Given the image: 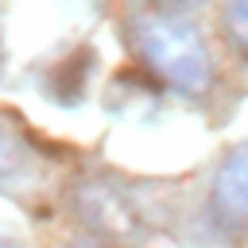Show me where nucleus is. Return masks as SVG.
Here are the masks:
<instances>
[{
	"label": "nucleus",
	"mask_w": 248,
	"mask_h": 248,
	"mask_svg": "<svg viewBox=\"0 0 248 248\" xmlns=\"http://www.w3.org/2000/svg\"><path fill=\"white\" fill-rule=\"evenodd\" d=\"M229 31L248 50V0H232V8H229Z\"/></svg>",
	"instance_id": "obj_5"
},
{
	"label": "nucleus",
	"mask_w": 248,
	"mask_h": 248,
	"mask_svg": "<svg viewBox=\"0 0 248 248\" xmlns=\"http://www.w3.org/2000/svg\"><path fill=\"white\" fill-rule=\"evenodd\" d=\"M132 39L143 54V62L178 93H205L213 81V62L202 43V35L178 19V16H136Z\"/></svg>",
	"instance_id": "obj_1"
},
{
	"label": "nucleus",
	"mask_w": 248,
	"mask_h": 248,
	"mask_svg": "<svg viewBox=\"0 0 248 248\" xmlns=\"http://www.w3.org/2000/svg\"><path fill=\"white\" fill-rule=\"evenodd\" d=\"M163 4H174V8H190V4H202V0H163Z\"/></svg>",
	"instance_id": "obj_7"
},
{
	"label": "nucleus",
	"mask_w": 248,
	"mask_h": 248,
	"mask_svg": "<svg viewBox=\"0 0 248 248\" xmlns=\"http://www.w3.org/2000/svg\"><path fill=\"white\" fill-rule=\"evenodd\" d=\"M209 205L225 225H248V143L232 147L221 159L213 174Z\"/></svg>",
	"instance_id": "obj_2"
},
{
	"label": "nucleus",
	"mask_w": 248,
	"mask_h": 248,
	"mask_svg": "<svg viewBox=\"0 0 248 248\" xmlns=\"http://www.w3.org/2000/svg\"><path fill=\"white\" fill-rule=\"evenodd\" d=\"M81 209H85L89 225H97L105 232H116V236L136 232V225H140L136 221V209L124 202V194H116L108 186H85L81 190Z\"/></svg>",
	"instance_id": "obj_3"
},
{
	"label": "nucleus",
	"mask_w": 248,
	"mask_h": 248,
	"mask_svg": "<svg viewBox=\"0 0 248 248\" xmlns=\"http://www.w3.org/2000/svg\"><path fill=\"white\" fill-rule=\"evenodd\" d=\"M19 163H23V143H19L16 132L0 120V182L12 178V174L19 170Z\"/></svg>",
	"instance_id": "obj_4"
},
{
	"label": "nucleus",
	"mask_w": 248,
	"mask_h": 248,
	"mask_svg": "<svg viewBox=\"0 0 248 248\" xmlns=\"http://www.w3.org/2000/svg\"><path fill=\"white\" fill-rule=\"evenodd\" d=\"M0 248H23L16 236H8V232H0Z\"/></svg>",
	"instance_id": "obj_6"
}]
</instances>
